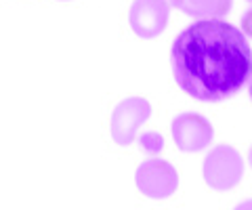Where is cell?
Returning a JSON list of instances; mask_svg holds the SVG:
<instances>
[{"label":"cell","mask_w":252,"mask_h":210,"mask_svg":"<svg viewBox=\"0 0 252 210\" xmlns=\"http://www.w3.org/2000/svg\"><path fill=\"white\" fill-rule=\"evenodd\" d=\"M170 63L189 97L206 103L231 99L250 80L248 36L223 19L195 21L175 38Z\"/></svg>","instance_id":"cell-1"},{"label":"cell","mask_w":252,"mask_h":210,"mask_svg":"<svg viewBox=\"0 0 252 210\" xmlns=\"http://www.w3.org/2000/svg\"><path fill=\"white\" fill-rule=\"evenodd\" d=\"M244 175V160L231 145H217L204 158V181L212 189L227 191L240 183Z\"/></svg>","instance_id":"cell-2"},{"label":"cell","mask_w":252,"mask_h":210,"mask_svg":"<svg viewBox=\"0 0 252 210\" xmlns=\"http://www.w3.org/2000/svg\"><path fill=\"white\" fill-rule=\"evenodd\" d=\"M135 183L143 196L152 200L170 198L179 187V175L177 168L166 160L152 158L139 164L135 173Z\"/></svg>","instance_id":"cell-3"},{"label":"cell","mask_w":252,"mask_h":210,"mask_svg":"<svg viewBox=\"0 0 252 210\" xmlns=\"http://www.w3.org/2000/svg\"><path fill=\"white\" fill-rule=\"evenodd\" d=\"M152 116V105L143 97H130L124 99L122 103L112 114V137L118 145H130L135 141L137 130L143 126Z\"/></svg>","instance_id":"cell-4"},{"label":"cell","mask_w":252,"mask_h":210,"mask_svg":"<svg viewBox=\"0 0 252 210\" xmlns=\"http://www.w3.org/2000/svg\"><path fill=\"white\" fill-rule=\"evenodd\" d=\"M172 139L181 151L187 153H195L202 151L212 143V137H215V128L212 124L200 114H179L175 120H172Z\"/></svg>","instance_id":"cell-5"},{"label":"cell","mask_w":252,"mask_h":210,"mask_svg":"<svg viewBox=\"0 0 252 210\" xmlns=\"http://www.w3.org/2000/svg\"><path fill=\"white\" fill-rule=\"evenodd\" d=\"M170 4L166 0H135L128 13L130 28L139 38H156L166 30Z\"/></svg>","instance_id":"cell-6"},{"label":"cell","mask_w":252,"mask_h":210,"mask_svg":"<svg viewBox=\"0 0 252 210\" xmlns=\"http://www.w3.org/2000/svg\"><path fill=\"white\" fill-rule=\"evenodd\" d=\"M172 6L183 11L189 17L204 21V19H220L231 11L233 0H175Z\"/></svg>","instance_id":"cell-7"},{"label":"cell","mask_w":252,"mask_h":210,"mask_svg":"<svg viewBox=\"0 0 252 210\" xmlns=\"http://www.w3.org/2000/svg\"><path fill=\"white\" fill-rule=\"evenodd\" d=\"M166 2H168V4H170V6H172V2H175V0H166Z\"/></svg>","instance_id":"cell-8"},{"label":"cell","mask_w":252,"mask_h":210,"mask_svg":"<svg viewBox=\"0 0 252 210\" xmlns=\"http://www.w3.org/2000/svg\"><path fill=\"white\" fill-rule=\"evenodd\" d=\"M235 210H240V208H235Z\"/></svg>","instance_id":"cell-9"}]
</instances>
